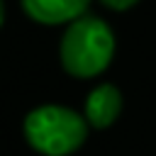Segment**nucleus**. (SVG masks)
Segmentation results:
<instances>
[{
  "mask_svg": "<svg viewBox=\"0 0 156 156\" xmlns=\"http://www.w3.org/2000/svg\"><path fill=\"white\" fill-rule=\"evenodd\" d=\"M115 34L112 27L95 15H83L66 24V32L58 41L61 68L73 78H95L115 58Z\"/></svg>",
  "mask_w": 156,
  "mask_h": 156,
  "instance_id": "obj_1",
  "label": "nucleus"
},
{
  "mask_svg": "<svg viewBox=\"0 0 156 156\" xmlns=\"http://www.w3.org/2000/svg\"><path fill=\"white\" fill-rule=\"evenodd\" d=\"M85 115L66 105H39L27 112L22 122V134L27 144L41 156H71L88 139Z\"/></svg>",
  "mask_w": 156,
  "mask_h": 156,
  "instance_id": "obj_2",
  "label": "nucleus"
},
{
  "mask_svg": "<svg viewBox=\"0 0 156 156\" xmlns=\"http://www.w3.org/2000/svg\"><path fill=\"white\" fill-rule=\"evenodd\" d=\"M24 15L39 24H68L83 17L90 0H20Z\"/></svg>",
  "mask_w": 156,
  "mask_h": 156,
  "instance_id": "obj_3",
  "label": "nucleus"
},
{
  "mask_svg": "<svg viewBox=\"0 0 156 156\" xmlns=\"http://www.w3.org/2000/svg\"><path fill=\"white\" fill-rule=\"evenodd\" d=\"M119 112H122V93L112 83L95 85L88 93L85 105H83V115H85L88 124L95 129H107L110 124H115Z\"/></svg>",
  "mask_w": 156,
  "mask_h": 156,
  "instance_id": "obj_4",
  "label": "nucleus"
},
{
  "mask_svg": "<svg viewBox=\"0 0 156 156\" xmlns=\"http://www.w3.org/2000/svg\"><path fill=\"white\" fill-rule=\"evenodd\" d=\"M105 7H110V10H115V12H124V10H129V7H134L139 0H100Z\"/></svg>",
  "mask_w": 156,
  "mask_h": 156,
  "instance_id": "obj_5",
  "label": "nucleus"
},
{
  "mask_svg": "<svg viewBox=\"0 0 156 156\" xmlns=\"http://www.w3.org/2000/svg\"><path fill=\"white\" fill-rule=\"evenodd\" d=\"M2 22H5V2L0 0V27H2Z\"/></svg>",
  "mask_w": 156,
  "mask_h": 156,
  "instance_id": "obj_6",
  "label": "nucleus"
}]
</instances>
